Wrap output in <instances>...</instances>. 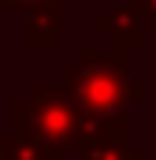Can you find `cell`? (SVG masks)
I'll list each match as a JSON object with an SVG mask.
<instances>
[{
    "instance_id": "obj_1",
    "label": "cell",
    "mask_w": 156,
    "mask_h": 160,
    "mask_svg": "<svg viewBox=\"0 0 156 160\" xmlns=\"http://www.w3.org/2000/svg\"><path fill=\"white\" fill-rule=\"evenodd\" d=\"M60 89L67 93V101L89 123L123 116L130 101H145L149 97L145 82L130 78V60L112 56V52H97V48H82L78 60L63 63Z\"/></svg>"
},
{
    "instance_id": "obj_2",
    "label": "cell",
    "mask_w": 156,
    "mask_h": 160,
    "mask_svg": "<svg viewBox=\"0 0 156 160\" xmlns=\"http://www.w3.org/2000/svg\"><path fill=\"white\" fill-rule=\"evenodd\" d=\"M93 123L67 101V93L60 86L30 82L26 93L11 101V127H7V134L30 138V142H37L45 149H56L63 157L78 145V138Z\"/></svg>"
},
{
    "instance_id": "obj_3",
    "label": "cell",
    "mask_w": 156,
    "mask_h": 160,
    "mask_svg": "<svg viewBox=\"0 0 156 160\" xmlns=\"http://www.w3.org/2000/svg\"><path fill=\"white\" fill-rule=\"evenodd\" d=\"M75 153H78V160H149L145 149H134V142H130V119H126V112L93 123L78 138Z\"/></svg>"
},
{
    "instance_id": "obj_4",
    "label": "cell",
    "mask_w": 156,
    "mask_h": 160,
    "mask_svg": "<svg viewBox=\"0 0 156 160\" xmlns=\"http://www.w3.org/2000/svg\"><path fill=\"white\" fill-rule=\"evenodd\" d=\"M93 30L112 41V56H123V60L138 56V52L149 45V30H145L141 15H138L126 0H119V4H112V8L97 11Z\"/></svg>"
},
{
    "instance_id": "obj_5",
    "label": "cell",
    "mask_w": 156,
    "mask_h": 160,
    "mask_svg": "<svg viewBox=\"0 0 156 160\" xmlns=\"http://www.w3.org/2000/svg\"><path fill=\"white\" fill-rule=\"evenodd\" d=\"M26 45L34 52H56L63 45V8H41L26 15Z\"/></svg>"
},
{
    "instance_id": "obj_6",
    "label": "cell",
    "mask_w": 156,
    "mask_h": 160,
    "mask_svg": "<svg viewBox=\"0 0 156 160\" xmlns=\"http://www.w3.org/2000/svg\"><path fill=\"white\" fill-rule=\"evenodd\" d=\"M4 160H63V153L45 149V145L30 142V138H19V134L4 130Z\"/></svg>"
},
{
    "instance_id": "obj_7",
    "label": "cell",
    "mask_w": 156,
    "mask_h": 160,
    "mask_svg": "<svg viewBox=\"0 0 156 160\" xmlns=\"http://www.w3.org/2000/svg\"><path fill=\"white\" fill-rule=\"evenodd\" d=\"M7 4V11L15 15V11H41V8H63V0H4Z\"/></svg>"
},
{
    "instance_id": "obj_8",
    "label": "cell",
    "mask_w": 156,
    "mask_h": 160,
    "mask_svg": "<svg viewBox=\"0 0 156 160\" xmlns=\"http://www.w3.org/2000/svg\"><path fill=\"white\" fill-rule=\"evenodd\" d=\"M138 15H141V22H145V30L156 34V0H126Z\"/></svg>"
},
{
    "instance_id": "obj_9",
    "label": "cell",
    "mask_w": 156,
    "mask_h": 160,
    "mask_svg": "<svg viewBox=\"0 0 156 160\" xmlns=\"http://www.w3.org/2000/svg\"><path fill=\"white\" fill-rule=\"evenodd\" d=\"M0 160H4V130H0Z\"/></svg>"
}]
</instances>
